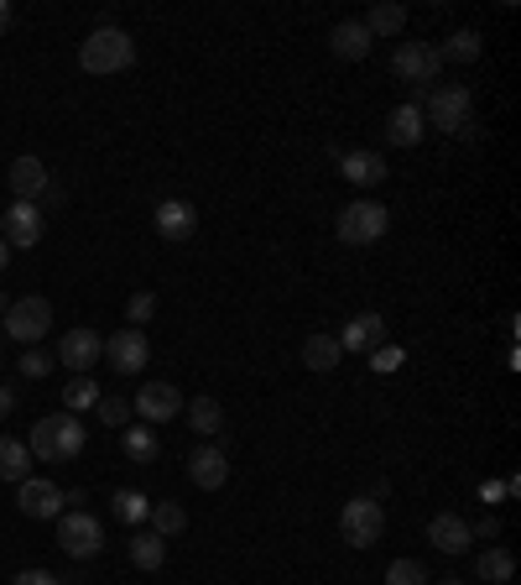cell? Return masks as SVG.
<instances>
[{
  "mask_svg": "<svg viewBox=\"0 0 521 585\" xmlns=\"http://www.w3.org/2000/svg\"><path fill=\"white\" fill-rule=\"evenodd\" d=\"M360 27L370 32V42H376V37H402V32H407V5L381 0V5H370V11H365Z\"/></svg>",
  "mask_w": 521,
  "mask_h": 585,
  "instance_id": "44dd1931",
  "label": "cell"
},
{
  "mask_svg": "<svg viewBox=\"0 0 521 585\" xmlns=\"http://www.w3.org/2000/svg\"><path fill=\"white\" fill-rule=\"evenodd\" d=\"M334 340H339V350H344V356H370V350L386 346V320H381V314H355V320L344 324Z\"/></svg>",
  "mask_w": 521,
  "mask_h": 585,
  "instance_id": "9a60e30c",
  "label": "cell"
},
{
  "mask_svg": "<svg viewBox=\"0 0 521 585\" xmlns=\"http://www.w3.org/2000/svg\"><path fill=\"white\" fill-rule=\"evenodd\" d=\"M422 110V126H439L443 136H459L474 126V95H469L465 84H433L428 89V105Z\"/></svg>",
  "mask_w": 521,
  "mask_h": 585,
  "instance_id": "3957f363",
  "label": "cell"
},
{
  "mask_svg": "<svg viewBox=\"0 0 521 585\" xmlns=\"http://www.w3.org/2000/svg\"><path fill=\"white\" fill-rule=\"evenodd\" d=\"M58 361H63V366H68L74 376H89L104 361L100 329H68V335L58 340Z\"/></svg>",
  "mask_w": 521,
  "mask_h": 585,
  "instance_id": "8fae6325",
  "label": "cell"
},
{
  "mask_svg": "<svg viewBox=\"0 0 521 585\" xmlns=\"http://www.w3.org/2000/svg\"><path fill=\"white\" fill-rule=\"evenodd\" d=\"M339 361H344V350H339L334 335H323V329H318V335H308V340H303V366H308L313 376H329Z\"/></svg>",
  "mask_w": 521,
  "mask_h": 585,
  "instance_id": "7402d4cb",
  "label": "cell"
},
{
  "mask_svg": "<svg viewBox=\"0 0 521 585\" xmlns=\"http://www.w3.org/2000/svg\"><path fill=\"white\" fill-rule=\"evenodd\" d=\"M386 231H391V210L376 204V199H355V204H344L334 220V236L344 240V246H376Z\"/></svg>",
  "mask_w": 521,
  "mask_h": 585,
  "instance_id": "277c9868",
  "label": "cell"
},
{
  "mask_svg": "<svg viewBox=\"0 0 521 585\" xmlns=\"http://www.w3.org/2000/svg\"><path fill=\"white\" fill-rule=\"evenodd\" d=\"M130 63H136V42H130V32H120V27L89 32L84 48H78V69H84V74H126Z\"/></svg>",
  "mask_w": 521,
  "mask_h": 585,
  "instance_id": "7a4b0ae2",
  "label": "cell"
},
{
  "mask_svg": "<svg viewBox=\"0 0 521 585\" xmlns=\"http://www.w3.org/2000/svg\"><path fill=\"white\" fill-rule=\"evenodd\" d=\"M104 361H110V372L115 376H141L147 372V361H152V340L126 324V329H115V335L104 340Z\"/></svg>",
  "mask_w": 521,
  "mask_h": 585,
  "instance_id": "ba28073f",
  "label": "cell"
},
{
  "mask_svg": "<svg viewBox=\"0 0 521 585\" xmlns=\"http://www.w3.org/2000/svg\"><path fill=\"white\" fill-rule=\"evenodd\" d=\"M439 585H465V581H439Z\"/></svg>",
  "mask_w": 521,
  "mask_h": 585,
  "instance_id": "ee69618b",
  "label": "cell"
},
{
  "mask_svg": "<svg viewBox=\"0 0 521 585\" xmlns=\"http://www.w3.org/2000/svg\"><path fill=\"white\" fill-rule=\"evenodd\" d=\"M474 575H480L485 585H511V575H517V555L500 549V544H491L485 555L474 559Z\"/></svg>",
  "mask_w": 521,
  "mask_h": 585,
  "instance_id": "cb8c5ba5",
  "label": "cell"
},
{
  "mask_svg": "<svg viewBox=\"0 0 521 585\" xmlns=\"http://www.w3.org/2000/svg\"><path fill=\"white\" fill-rule=\"evenodd\" d=\"M26 476H31V450H26V439H0V481L22 486Z\"/></svg>",
  "mask_w": 521,
  "mask_h": 585,
  "instance_id": "d4e9b609",
  "label": "cell"
},
{
  "mask_svg": "<svg viewBox=\"0 0 521 585\" xmlns=\"http://www.w3.org/2000/svg\"><path fill=\"white\" fill-rule=\"evenodd\" d=\"M381 533H386V507L370 502V497L344 502V512H339V538H344L350 549H376Z\"/></svg>",
  "mask_w": 521,
  "mask_h": 585,
  "instance_id": "5b68a950",
  "label": "cell"
},
{
  "mask_svg": "<svg viewBox=\"0 0 521 585\" xmlns=\"http://www.w3.org/2000/svg\"><path fill=\"white\" fill-rule=\"evenodd\" d=\"M48 372H52V356H42L37 346H26L22 350V376H31V382H37V376H48Z\"/></svg>",
  "mask_w": 521,
  "mask_h": 585,
  "instance_id": "e575fe53",
  "label": "cell"
},
{
  "mask_svg": "<svg viewBox=\"0 0 521 585\" xmlns=\"http://www.w3.org/2000/svg\"><path fill=\"white\" fill-rule=\"evenodd\" d=\"M329 48H334V58H344V63H365V58H370V32H365L360 22H339V27L329 32Z\"/></svg>",
  "mask_w": 521,
  "mask_h": 585,
  "instance_id": "ffe728a7",
  "label": "cell"
},
{
  "mask_svg": "<svg viewBox=\"0 0 521 585\" xmlns=\"http://www.w3.org/2000/svg\"><path fill=\"white\" fill-rule=\"evenodd\" d=\"M147 424H173L182 413V393L173 387V382H147L141 393H136V402H130Z\"/></svg>",
  "mask_w": 521,
  "mask_h": 585,
  "instance_id": "4fadbf2b",
  "label": "cell"
},
{
  "mask_svg": "<svg viewBox=\"0 0 521 585\" xmlns=\"http://www.w3.org/2000/svg\"><path fill=\"white\" fill-rule=\"evenodd\" d=\"M5 335L11 340H22V346H37L42 335L52 329V303L42 298V292H26V298H16L11 309H5Z\"/></svg>",
  "mask_w": 521,
  "mask_h": 585,
  "instance_id": "8992f818",
  "label": "cell"
},
{
  "mask_svg": "<svg viewBox=\"0 0 521 585\" xmlns=\"http://www.w3.org/2000/svg\"><path fill=\"white\" fill-rule=\"evenodd\" d=\"M58 549L68 559H94L104 549V523L100 518H89V512H63L58 518Z\"/></svg>",
  "mask_w": 521,
  "mask_h": 585,
  "instance_id": "52a82bcc",
  "label": "cell"
},
{
  "mask_svg": "<svg viewBox=\"0 0 521 585\" xmlns=\"http://www.w3.org/2000/svg\"><path fill=\"white\" fill-rule=\"evenodd\" d=\"M94 413H100L104 428H126L130 424V402L126 398H100L94 402Z\"/></svg>",
  "mask_w": 521,
  "mask_h": 585,
  "instance_id": "836d02e7",
  "label": "cell"
},
{
  "mask_svg": "<svg viewBox=\"0 0 521 585\" xmlns=\"http://www.w3.org/2000/svg\"><path fill=\"white\" fill-rule=\"evenodd\" d=\"M5 309H11V298H5V292H0V320H5Z\"/></svg>",
  "mask_w": 521,
  "mask_h": 585,
  "instance_id": "7bdbcfd3",
  "label": "cell"
},
{
  "mask_svg": "<svg viewBox=\"0 0 521 585\" xmlns=\"http://www.w3.org/2000/svg\"><path fill=\"white\" fill-rule=\"evenodd\" d=\"M5 262H11V246H5V240H0V272H5Z\"/></svg>",
  "mask_w": 521,
  "mask_h": 585,
  "instance_id": "b9f144b4",
  "label": "cell"
},
{
  "mask_svg": "<svg viewBox=\"0 0 521 585\" xmlns=\"http://www.w3.org/2000/svg\"><path fill=\"white\" fill-rule=\"evenodd\" d=\"M469 538H485V544H495V538H500V523H495V518H480V523L469 528Z\"/></svg>",
  "mask_w": 521,
  "mask_h": 585,
  "instance_id": "f35d334b",
  "label": "cell"
},
{
  "mask_svg": "<svg viewBox=\"0 0 521 585\" xmlns=\"http://www.w3.org/2000/svg\"><path fill=\"white\" fill-rule=\"evenodd\" d=\"M339 173L350 178L355 188H376V184H386V158L381 152H339Z\"/></svg>",
  "mask_w": 521,
  "mask_h": 585,
  "instance_id": "d6986e66",
  "label": "cell"
},
{
  "mask_svg": "<svg viewBox=\"0 0 521 585\" xmlns=\"http://www.w3.org/2000/svg\"><path fill=\"white\" fill-rule=\"evenodd\" d=\"M422 132H428V126H422V110L417 105H396L386 115V141L391 147H417Z\"/></svg>",
  "mask_w": 521,
  "mask_h": 585,
  "instance_id": "603a6c76",
  "label": "cell"
},
{
  "mask_svg": "<svg viewBox=\"0 0 521 585\" xmlns=\"http://www.w3.org/2000/svg\"><path fill=\"white\" fill-rule=\"evenodd\" d=\"M188 424H193V434H219L225 428V408H219V398H193L188 402Z\"/></svg>",
  "mask_w": 521,
  "mask_h": 585,
  "instance_id": "4316f807",
  "label": "cell"
},
{
  "mask_svg": "<svg viewBox=\"0 0 521 585\" xmlns=\"http://www.w3.org/2000/svg\"><path fill=\"white\" fill-rule=\"evenodd\" d=\"M485 53V42H480V32H454V37H448V42H443L439 48V58L443 63H474V58Z\"/></svg>",
  "mask_w": 521,
  "mask_h": 585,
  "instance_id": "f1b7e54d",
  "label": "cell"
},
{
  "mask_svg": "<svg viewBox=\"0 0 521 585\" xmlns=\"http://www.w3.org/2000/svg\"><path fill=\"white\" fill-rule=\"evenodd\" d=\"M152 314H156V298L152 292H136V298H130V329H141Z\"/></svg>",
  "mask_w": 521,
  "mask_h": 585,
  "instance_id": "8d00e7d4",
  "label": "cell"
},
{
  "mask_svg": "<svg viewBox=\"0 0 521 585\" xmlns=\"http://www.w3.org/2000/svg\"><path fill=\"white\" fill-rule=\"evenodd\" d=\"M152 225H156V236L167 240V246H182V240L199 236V210H193L188 199H162L156 214H152Z\"/></svg>",
  "mask_w": 521,
  "mask_h": 585,
  "instance_id": "7c38bea8",
  "label": "cell"
},
{
  "mask_svg": "<svg viewBox=\"0 0 521 585\" xmlns=\"http://www.w3.org/2000/svg\"><path fill=\"white\" fill-rule=\"evenodd\" d=\"M48 236V220H42V204H11V210H0V240L5 246H16V251H31L37 240Z\"/></svg>",
  "mask_w": 521,
  "mask_h": 585,
  "instance_id": "9c48e42d",
  "label": "cell"
},
{
  "mask_svg": "<svg viewBox=\"0 0 521 585\" xmlns=\"http://www.w3.org/2000/svg\"><path fill=\"white\" fill-rule=\"evenodd\" d=\"M147 512H152V502L141 491H115V518L120 523H147Z\"/></svg>",
  "mask_w": 521,
  "mask_h": 585,
  "instance_id": "1f68e13d",
  "label": "cell"
},
{
  "mask_svg": "<svg viewBox=\"0 0 521 585\" xmlns=\"http://www.w3.org/2000/svg\"><path fill=\"white\" fill-rule=\"evenodd\" d=\"M147 523H152L156 538H178V533L188 528V512H182L178 502H152V512H147Z\"/></svg>",
  "mask_w": 521,
  "mask_h": 585,
  "instance_id": "83f0119b",
  "label": "cell"
},
{
  "mask_svg": "<svg viewBox=\"0 0 521 585\" xmlns=\"http://www.w3.org/2000/svg\"><path fill=\"white\" fill-rule=\"evenodd\" d=\"M26 450L37 460H52V465H68L74 455H84V424L78 413H52V419H37L31 424V445Z\"/></svg>",
  "mask_w": 521,
  "mask_h": 585,
  "instance_id": "6da1fadb",
  "label": "cell"
},
{
  "mask_svg": "<svg viewBox=\"0 0 521 585\" xmlns=\"http://www.w3.org/2000/svg\"><path fill=\"white\" fill-rule=\"evenodd\" d=\"M126 460H136V465H152L156 460V428L152 424H130L126 428Z\"/></svg>",
  "mask_w": 521,
  "mask_h": 585,
  "instance_id": "f546056e",
  "label": "cell"
},
{
  "mask_svg": "<svg viewBox=\"0 0 521 585\" xmlns=\"http://www.w3.org/2000/svg\"><path fill=\"white\" fill-rule=\"evenodd\" d=\"M428 544L439 549V555H469V523L459 518V512H439L433 523H428Z\"/></svg>",
  "mask_w": 521,
  "mask_h": 585,
  "instance_id": "ac0fdd59",
  "label": "cell"
},
{
  "mask_svg": "<svg viewBox=\"0 0 521 585\" xmlns=\"http://www.w3.org/2000/svg\"><path fill=\"white\" fill-rule=\"evenodd\" d=\"M48 167L42 158H16L11 162V194L22 199V204H42V194H48Z\"/></svg>",
  "mask_w": 521,
  "mask_h": 585,
  "instance_id": "e0dca14e",
  "label": "cell"
},
{
  "mask_svg": "<svg viewBox=\"0 0 521 585\" xmlns=\"http://www.w3.org/2000/svg\"><path fill=\"white\" fill-rule=\"evenodd\" d=\"M11 585H63V581H58V575H48V570H22Z\"/></svg>",
  "mask_w": 521,
  "mask_h": 585,
  "instance_id": "74e56055",
  "label": "cell"
},
{
  "mask_svg": "<svg viewBox=\"0 0 521 585\" xmlns=\"http://www.w3.org/2000/svg\"><path fill=\"white\" fill-rule=\"evenodd\" d=\"M162 559H167V538H156V533H130V564H136V570H162Z\"/></svg>",
  "mask_w": 521,
  "mask_h": 585,
  "instance_id": "484cf974",
  "label": "cell"
},
{
  "mask_svg": "<svg viewBox=\"0 0 521 585\" xmlns=\"http://www.w3.org/2000/svg\"><path fill=\"white\" fill-rule=\"evenodd\" d=\"M104 393H100V382L94 376H74L68 387H63V402H68V413H84V408H94Z\"/></svg>",
  "mask_w": 521,
  "mask_h": 585,
  "instance_id": "4dcf8cb0",
  "label": "cell"
},
{
  "mask_svg": "<svg viewBox=\"0 0 521 585\" xmlns=\"http://www.w3.org/2000/svg\"><path fill=\"white\" fill-rule=\"evenodd\" d=\"M188 481L199 491H219L230 481V455L219 450V445H193V455H188Z\"/></svg>",
  "mask_w": 521,
  "mask_h": 585,
  "instance_id": "5bb4252c",
  "label": "cell"
},
{
  "mask_svg": "<svg viewBox=\"0 0 521 585\" xmlns=\"http://www.w3.org/2000/svg\"><path fill=\"white\" fill-rule=\"evenodd\" d=\"M5 413H16V387L0 382V419H5Z\"/></svg>",
  "mask_w": 521,
  "mask_h": 585,
  "instance_id": "ab89813d",
  "label": "cell"
},
{
  "mask_svg": "<svg viewBox=\"0 0 521 585\" xmlns=\"http://www.w3.org/2000/svg\"><path fill=\"white\" fill-rule=\"evenodd\" d=\"M402 361H407V356H402V350L396 346H381V350H370V372H396V366H402Z\"/></svg>",
  "mask_w": 521,
  "mask_h": 585,
  "instance_id": "d590c367",
  "label": "cell"
},
{
  "mask_svg": "<svg viewBox=\"0 0 521 585\" xmlns=\"http://www.w3.org/2000/svg\"><path fill=\"white\" fill-rule=\"evenodd\" d=\"M391 69H396V79H407V84H439L443 58L433 42H402L391 53Z\"/></svg>",
  "mask_w": 521,
  "mask_h": 585,
  "instance_id": "30bf717a",
  "label": "cell"
},
{
  "mask_svg": "<svg viewBox=\"0 0 521 585\" xmlns=\"http://www.w3.org/2000/svg\"><path fill=\"white\" fill-rule=\"evenodd\" d=\"M11 32V0H0V37Z\"/></svg>",
  "mask_w": 521,
  "mask_h": 585,
  "instance_id": "60d3db41",
  "label": "cell"
},
{
  "mask_svg": "<svg viewBox=\"0 0 521 585\" xmlns=\"http://www.w3.org/2000/svg\"><path fill=\"white\" fill-rule=\"evenodd\" d=\"M386 585H433V581H428V570L417 559H396L386 570Z\"/></svg>",
  "mask_w": 521,
  "mask_h": 585,
  "instance_id": "d6a6232c",
  "label": "cell"
},
{
  "mask_svg": "<svg viewBox=\"0 0 521 585\" xmlns=\"http://www.w3.org/2000/svg\"><path fill=\"white\" fill-rule=\"evenodd\" d=\"M16 507H22L26 518H63V486L26 476L22 486H16Z\"/></svg>",
  "mask_w": 521,
  "mask_h": 585,
  "instance_id": "2e32d148",
  "label": "cell"
}]
</instances>
